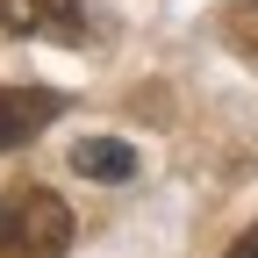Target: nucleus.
I'll return each mask as SVG.
<instances>
[{"label":"nucleus","mask_w":258,"mask_h":258,"mask_svg":"<svg viewBox=\"0 0 258 258\" xmlns=\"http://www.w3.org/2000/svg\"><path fill=\"white\" fill-rule=\"evenodd\" d=\"M0 29L8 36H43V43H79L86 8L79 0H0Z\"/></svg>","instance_id":"obj_2"},{"label":"nucleus","mask_w":258,"mask_h":258,"mask_svg":"<svg viewBox=\"0 0 258 258\" xmlns=\"http://www.w3.org/2000/svg\"><path fill=\"white\" fill-rule=\"evenodd\" d=\"M215 36L230 43L251 72H258V0H222V15H215Z\"/></svg>","instance_id":"obj_5"},{"label":"nucleus","mask_w":258,"mask_h":258,"mask_svg":"<svg viewBox=\"0 0 258 258\" xmlns=\"http://www.w3.org/2000/svg\"><path fill=\"white\" fill-rule=\"evenodd\" d=\"M57 108H64V93H50V86H0V151H22L29 137H43Z\"/></svg>","instance_id":"obj_3"},{"label":"nucleus","mask_w":258,"mask_h":258,"mask_svg":"<svg viewBox=\"0 0 258 258\" xmlns=\"http://www.w3.org/2000/svg\"><path fill=\"white\" fill-rule=\"evenodd\" d=\"M222 258H258V222H251V230H244V237H237L230 251H222Z\"/></svg>","instance_id":"obj_6"},{"label":"nucleus","mask_w":258,"mask_h":258,"mask_svg":"<svg viewBox=\"0 0 258 258\" xmlns=\"http://www.w3.org/2000/svg\"><path fill=\"white\" fill-rule=\"evenodd\" d=\"M72 251V208L50 186H22L0 215V258H64Z\"/></svg>","instance_id":"obj_1"},{"label":"nucleus","mask_w":258,"mask_h":258,"mask_svg":"<svg viewBox=\"0 0 258 258\" xmlns=\"http://www.w3.org/2000/svg\"><path fill=\"white\" fill-rule=\"evenodd\" d=\"M72 172L79 179H129V172H137V151H129L122 137H86V144H72Z\"/></svg>","instance_id":"obj_4"}]
</instances>
